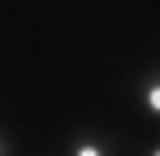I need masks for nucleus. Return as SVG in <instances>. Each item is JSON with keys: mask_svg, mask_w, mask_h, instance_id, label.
Returning <instances> with one entry per match:
<instances>
[{"mask_svg": "<svg viewBox=\"0 0 160 156\" xmlns=\"http://www.w3.org/2000/svg\"><path fill=\"white\" fill-rule=\"evenodd\" d=\"M147 156H160V143H156V148H152V152H147Z\"/></svg>", "mask_w": 160, "mask_h": 156, "instance_id": "20e7f679", "label": "nucleus"}, {"mask_svg": "<svg viewBox=\"0 0 160 156\" xmlns=\"http://www.w3.org/2000/svg\"><path fill=\"white\" fill-rule=\"evenodd\" d=\"M0 156H9V134L0 130Z\"/></svg>", "mask_w": 160, "mask_h": 156, "instance_id": "7ed1b4c3", "label": "nucleus"}, {"mask_svg": "<svg viewBox=\"0 0 160 156\" xmlns=\"http://www.w3.org/2000/svg\"><path fill=\"white\" fill-rule=\"evenodd\" d=\"M69 156H112V152H108V143H104V139H91V134H82V139H74Z\"/></svg>", "mask_w": 160, "mask_h": 156, "instance_id": "f03ea898", "label": "nucleus"}, {"mask_svg": "<svg viewBox=\"0 0 160 156\" xmlns=\"http://www.w3.org/2000/svg\"><path fill=\"white\" fill-rule=\"evenodd\" d=\"M138 104H143V113L160 117V70H156V74H147L143 82H138Z\"/></svg>", "mask_w": 160, "mask_h": 156, "instance_id": "f257e3e1", "label": "nucleus"}]
</instances>
